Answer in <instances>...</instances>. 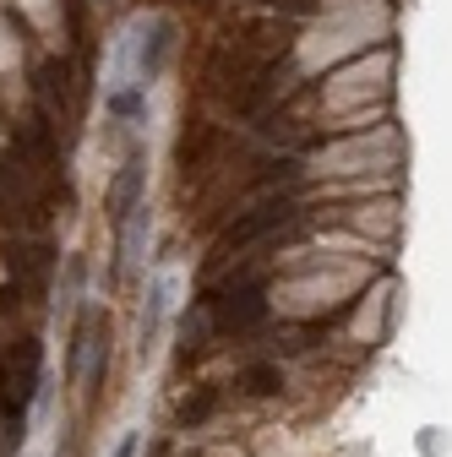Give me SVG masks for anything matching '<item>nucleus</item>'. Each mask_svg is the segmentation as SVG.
I'll return each mask as SVG.
<instances>
[{"label": "nucleus", "mask_w": 452, "mask_h": 457, "mask_svg": "<svg viewBox=\"0 0 452 457\" xmlns=\"http://www.w3.org/2000/svg\"><path fill=\"white\" fill-rule=\"evenodd\" d=\"M38 392V343H17L0 365V420H6V441L28 436V403Z\"/></svg>", "instance_id": "nucleus-1"}, {"label": "nucleus", "mask_w": 452, "mask_h": 457, "mask_svg": "<svg viewBox=\"0 0 452 457\" xmlns=\"http://www.w3.org/2000/svg\"><path fill=\"white\" fill-rule=\"evenodd\" d=\"M289 218V202H262L256 212H246L240 223H230V228H223V240H218V262L223 256H230V251H246V245H256L262 235H267V228H278V223H284Z\"/></svg>", "instance_id": "nucleus-2"}, {"label": "nucleus", "mask_w": 452, "mask_h": 457, "mask_svg": "<svg viewBox=\"0 0 452 457\" xmlns=\"http://www.w3.org/2000/svg\"><path fill=\"white\" fill-rule=\"evenodd\" d=\"M137 191H142V163L131 158V163L121 169V180H115V191H109V218H115V223H126V218L137 212Z\"/></svg>", "instance_id": "nucleus-3"}, {"label": "nucleus", "mask_w": 452, "mask_h": 457, "mask_svg": "<svg viewBox=\"0 0 452 457\" xmlns=\"http://www.w3.org/2000/svg\"><path fill=\"white\" fill-rule=\"evenodd\" d=\"M142 245H147V207H137L126 218V228H121V278L142 262Z\"/></svg>", "instance_id": "nucleus-4"}, {"label": "nucleus", "mask_w": 452, "mask_h": 457, "mask_svg": "<svg viewBox=\"0 0 452 457\" xmlns=\"http://www.w3.org/2000/svg\"><path fill=\"white\" fill-rule=\"evenodd\" d=\"M240 386H246L251 397H267V392L284 386V376H278V365H251V370L240 376Z\"/></svg>", "instance_id": "nucleus-5"}, {"label": "nucleus", "mask_w": 452, "mask_h": 457, "mask_svg": "<svg viewBox=\"0 0 452 457\" xmlns=\"http://www.w3.org/2000/svg\"><path fill=\"white\" fill-rule=\"evenodd\" d=\"M163 49H169V22H158V28H153V38H147V49H142V82H147V77H158Z\"/></svg>", "instance_id": "nucleus-6"}, {"label": "nucleus", "mask_w": 452, "mask_h": 457, "mask_svg": "<svg viewBox=\"0 0 452 457\" xmlns=\"http://www.w3.org/2000/svg\"><path fill=\"white\" fill-rule=\"evenodd\" d=\"M213 409H218V386H207V392L186 397V403H180V420H186V425H202V420H207Z\"/></svg>", "instance_id": "nucleus-7"}, {"label": "nucleus", "mask_w": 452, "mask_h": 457, "mask_svg": "<svg viewBox=\"0 0 452 457\" xmlns=\"http://www.w3.org/2000/svg\"><path fill=\"white\" fill-rule=\"evenodd\" d=\"M115 457H137V436H126V441L115 446Z\"/></svg>", "instance_id": "nucleus-8"}]
</instances>
